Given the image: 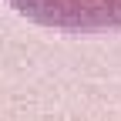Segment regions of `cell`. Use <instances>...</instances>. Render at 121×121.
Here are the masks:
<instances>
[{"label": "cell", "instance_id": "cell-1", "mask_svg": "<svg viewBox=\"0 0 121 121\" xmlns=\"http://www.w3.org/2000/svg\"><path fill=\"white\" fill-rule=\"evenodd\" d=\"M30 24L64 34L121 30V0H7Z\"/></svg>", "mask_w": 121, "mask_h": 121}]
</instances>
